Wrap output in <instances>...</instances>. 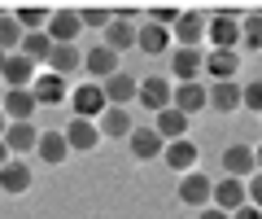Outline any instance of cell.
I'll return each instance as SVG.
<instances>
[{
  "label": "cell",
  "instance_id": "obj_13",
  "mask_svg": "<svg viewBox=\"0 0 262 219\" xmlns=\"http://www.w3.org/2000/svg\"><path fill=\"white\" fill-rule=\"evenodd\" d=\"M253 171H258V167H253V145L236 141V145L223 149V175H232V180H249Z\"/></svg>",
  "mask_w": 262,
  "mask_h": 219
},
{
  "label": "cell",
  "instance_id": "obj_38",
  "mask_svg": "<svg viewBox=\"0 0 262 219\" xmlns=\"http://www.w3.org/2000/svg\"><path fill=\"white\" fill-rule=\"evenodd\" d=\"M232 219H262V210H258V206H249V202H245V206H241V210H236V215H232Z\"/></svg>",
  "mask_w": 262,
  "mask_h": 219
},
{
  "label": "cell",
  "instance_id": "obj_1",
  "mask_svg": "<svg viewBox=\"0 0 262 219\" xmlns=\"http://www.w3.org/2000/svg\"><path fill=\"white\" fill-rule=\"evenodd\" d=\"M206 39L219 48V53H236V48H241V18H236L232 9L206 18Z\"/></svg>",
  "mask_w": 262,
  "mask_h": 219
},
{
  "label": "cell",
  "instance_id": "obj_34",
  "mask_svg": "<svg viewBox=\"0 0 262 219\" xmlns=\"http://www.w3.org/2000/svg\"><path fill=\"white\" fill-rule=\"evenodd\" d=\"M179 13H184V9H175V5H149V13H144V18H149L153 22V27H175V22H179Z\"/></svg>",
  "mask_w": 262,
  "mask_h": 219
},
{
  "label": "cell",
  "instance_id": "obj_23",
  "mask_svg": "<svg viewBox=\"0 0 262 219\" xmlns=\"http://www.w3.org/2000/svg\"><path fill=\"white\" fill-rule=\"evenodd\" d=\"M149 127L162 136V145H170V141H184V136H188V118L179 114L175 105H170V110H162V114H153V123H149Z\"/></svg>",
  "mask_w": 262,
  "mask_h": 219
},
{
  "label": "cell",
  "instance_id": "obj_27",
  "mask_svg": "<svg viewBox=\"0 0 262 219\" xmlns=\"http://www.w3.org/2000/svg\"><path fill=\"white\" fill-rule=\"evenodd\" d=\"M105 48H110V53H131V48H136V22L114 18L110 27H105Z\"/></svg>",
  "mask_w": 262,
  "mask_h": 219
},
{
  "label": "cell",
  "instance_id": "obj_36",
  "mask_svg": "<svg viewBox=\"0 0 262 219\" xmlns=\"http://www.w3.org/2000/svg\"><path fill=\"white\" fill-rule=\"evenodd\" d=\"M245 193H249V206L262 210V171H253L249 180H245Z\"/></svg>",
  "mask_w": 262,
  "mask_h": 219
},
{
  "label": "cell",
  "instance_id": "obj_22",
  "mask_svg": "<svg viewBox=\"0 0 262 219\" xmlns=\"http://www.w3.org/2000/svg\"><path fill=\"white\" fill-rule=\"evenodd\" d=\"M35 145H39V127L35 123H9V132H5V149H9V158L35 153Z\"/></svg>",
  "mask_w": 262,
  "mask_h": 219
},
{
  "label": "cell",
  "instance_id": "obj_44",
  "mask_svg": "<svg viewBox=\"0 0 262 219\" xmlns=\"http://www.w3.org/2000/svg\"><path fill=\"white\" fill-rule=\"evenodd\" d=\"M0 92H5V88H0Z\"/></svg>",
  "mask_w": 262,
  "mask_h": 219
},
{
  "label": "cell",
  "instance_id": "obj_4",
  "mask_svg": "<svg viewBox=\"0 0 262 219\" xmlns=\"http://www.w3.org/2000/svg\"><path fill=\"white\" fill-rule=\"evenodd\" d=\"M166 57H170V79H175V84H196L201 62H206L201 48H170Z\"/></svg>",
  "mask_w": 262,
  "mask_h": 219
},
{
  "label": "cell",
  "instance_id": "obj_33",
  "mask_svg": "<svg viewBox=\"0 0 262 219\" xmlns=\"http://www.w3.org/2000/svg\"><path fill=\"white\" fill-rule=\"evenodd\" d=\"M79 22H83V27H110L114 22V9L110 5H83V9H79Z\"/></svg>",
  "mask_w": 262,
  "mask_h": 219
},
{
  "label": "cell",
  "instance_id": "obj_14",
  "mask_svg": "<svg viewBox=\"0 0 262 219\" xmlns=\"http://www.w3.org/2000/svg\"><path fill=\"white\" fill-rule=\"evenodd\" d=\"M196 158H201V149H196V145L188 141V136H184V141H170L166 149H162V162H166V167H170L175 175L196 171Z\"/></svg>",
  "mask_w": 262,
  "mask_h": 219
},
{
  "label": "cell",
  "instance_id": "obj_8",
  "mask_svg": "<svg viewBox=\"0 0 262 219\" xmlns=\"http://www.w3.org/2000/svg\"><path fill=\"white\" fill-rule=\"evenodd\" d=\"M31 184H35V171H31L22 158H9L5 167H0V193L22 197V193H31Z\"/></svg>",
  "mask_w": 262,
  "mask_h": 219
},
{
  "label": "cell",
  "instance_id": "obj_12",
  "mask_svg": "<svg viewBox=\"0 0 262 219\" xmlns=\"http://www.w3.org/2000/svg\"><path fill=\"white\" fill-rule=\"evenodd\" d=\"M170 105H175L184 118L201 114V110H210V96H206V84L196 79V84H179L175 92H170Z\"/></svg>",
  "mask_w": 262,
  "mask_h": 219
},
{
  "label": "cell",
  "instance_id": "obj_6",
  "mask_svg": "<svg viewBox=\"0 0 262 219\" xmlns=\"http://www.w3.org/2000/svg\"><path fill=\"white\" fill-rule=\"evenodd\" d=\"M0 110H5L9 123H31L39 105H35V96H31V88H9V92H0Z\"/></svg>",
  "mask_w": 262,
  "mask_h": 219
},
{
  "label": "cell",
  "instance_id": "obj_17",
  "mask_svg": "<svg viewBox=\"0 0 262 219\" xmlns=\"http://www.w3.org/2000/svg\"><path fill=\"white\" fill-rule=\"evenodd\" d=\"M236 70H241V53H206V62H201V75H210V84H232Z\"/></svg>",
  "mask_w": 262,
  "mask_h": 219
},
{
  "label": "cell",
  "instance_id": "obj_32",
  "mask_svg": "<svg viewBox=\"0 0 262 219\" xmlns=\"http://www.w3.org/2000/svg\"><path fill=\"white\" fill-rule=\"evenodd\" d=\"M22 35H27V31L13 22V13H5V18H0V53H5V57H9V53H18Z\"/></svg>",
  "mask_w": 262,
  "mask_h": 219
},
{
  "label": "cell",
  "instance_id": "obj_39",
  "mask_svg": "<svg viewBox=\"0 0 262 219\" xmlns=\"http://www.w3.org/2000/svg\"><path fill=\"white\" fill-rule=\"evenodd\" d=\"M5 132H9V118H5V110H0V141H5Z\"/></svg>",
  "mask_w": 262,
  "mask_h": 219
},
{
  "label": "cell",
  "instance_id": "obj_25",
  "mask_svg": "<svg viewBox=\"0 0 262 219\" xmlns=\"http://www.w3.org/2000/svg\"><path fill=\"white\" fill-rule=\"evenodd\" d=\"M136 48L140 53H170V31L166 27H153V22H144V27H136Z\"/></svg>",
  "mask_w": 262,
  "mask_h": 219
},
{
  "label": "cell",
  "instance_id": "obj_26",
  "mask_svg": "<svg viewBox=\"0 0 262 219\" xmlns=\"http://www.w3.org/2000/svg\"><path fill=\"white\" fill-rule=\"evenodd\" d=\"M79 66H83V57H79V44H53V57H48V70H53V75L70 79Z\"/></svg>",
  "mask_w": 262,
  "mask_h": 219
},
{
  "label": "cell",
  "instance_id": "obj_5",
  "mask_svg": "<svg viewBox=\"0 0 262 219\" xmlns=\"http://www.w3.org/2000/svg\"><path fill=\"white\" fill-rule=\"evenodd\" d=\"M170 79H162V75H149V79H140V92H136V101L149 110V114H162V110H170Z\"/></svg>",
  "mask_w": 262,
  "mask_h": 219
},
{
  "label": "cell",
  "instance_id": "obj_15",
  "mask_svg": "<svg viewBox=\"0 0 262 219\" xmlns=\"http://www.w3.org/2000/svg\"><path fill=\"white\" fill-rule=\"evenodd\" d=\"M31 96H35V105H61L70 101V84H66L61 75H35V84H31Z\"/></svg>",
  "mask_w": 262,
  "mask_h": 219
},
{
  "label": "cell",
  "instance_id": "obj_21",
  "mask_svg": "<svg viewBox=\"0 0 262 219\" xmlns=\"http://www.w3.org/2000/svg\"><path fill=\"white\" fill-rule=\"evenodd\" d=\"M101 92H105L110 105H122V110H127V101H136V92H140V79L127 75V70H118V75H110L101 84Z\"/></svg>",
  "mask_w": 262,
  "mask_h": 219
},
{
  "label": "cell",
  "instance_id": "obj_42",
  "mask_svg": "<svg viewBox=\"0 0 262 219\" xmlns=\"http://www.w3.org/2000/svg\"><path fill=\"white\" fill-rule=\"evenodd\" d=\"M0 70H5V53H0Z\"/></svg>",
  "mask_w": 262,
  "mask_h": 219
},
{
  "label": "cell",
  "instance_id": "obj_3",
  "mask_svg": "<svg viewBox=\"0 0 262 219\" xmlns=\"http://www.w3.org/2000/svg\"><path fill=\"white\" fill-rule=\"evenodd\" d=\"M70 110H75V118H88V123H96V118L110 110V101H105L101 84H83L70 92Z\"/></svg>",
  "mask_w": 262,
  "mask_h": 219
},
{
  "label": "cell",
  "instance_id": "obj_43",
  "mask_svg": "<svg viewBox=\"0 0 262 219\" xmlns=\"http://www.w3.org/2000/svg\"><path fill=\"white\" fill-rule=\"evenodd\" d=\"M5 13H9V9H0V18H5Z\"/></svg>",
  "mask_w": 262,
  "mask_h": 219
},
{
  "label": "cell",
  "instance_id": "obj_28",
  "mask_svg": "<svg viewBox=\"0 0 262 219\" xmlns=\"http://www.w3.org/2000/svg\"><path fill=\"white\" fill-rule=\"evenodd\" d=\"M18 53L27 62H35V66H39V62H48V57H53V39H48V31H27L22 44H18Z\"/></svg>",
  "mask_w": 262,
  "mask_h": 219
},
{
  "label": "cell",
  "instance_id": "obj_2",
  "mask_svg": "<svg viewBox=\"0 0 262 219\" xmlns=\"http://www.w3.org/2000/svg\"><path fill=\"white\" fill-rule=\"evenodd\" d=\"M179 202L184 206H192V210H206L210 206V197H214V180L210 175H201V171H188V175H179Z\"/></svg>",
  "mask_w": 262,
  "mask_h": 219
},
{
  "label": "cell",
  "instance_id": "obj_19",
  "mask_svg": "<svg viewBox=\"0 0 262 219\" xmlns=\"http://www.w3.org/2000/svg\"><path fill=\"white\" fill-rule=\"evenodd\" d=\"M48 39L53 44H75L79 39V31H83V22H79V9H57L53 18H48Z\"/></svg>",
  "mask_w": 262,
  "mask_h": 219
},
{
  "label": "cell",
  "instance_id": "obj_40",
  "mask_svg": "<svg viewBox=\"0 0 262 219\" xmlns=\"http://www.w3.org/2000/svg\"><path fill=\"white\" fill-rule=\"evenodd\" d=\"M253 167H258V171H262V145H258V149H253Z\"/></svg>",
  "mask_w": 262,
  "mask_h": 219
},
{
  "label": "cell",
  "instance_id": "obj_10",
  "mask_svg": "<svg viewBox=\"0 0 262 219\" xmlns=\"http://www.w3.org/2000/svg\"><path fill=\"white\" fill-rule=\"evenodd\" d=\"M66 136V149L70 153H92L96 145H101V132H96V123H88V118H70V123L61 127Z\"/></svg>",
  "mask_w": 262,
  "mask_h": 219
},
{
  "label": "cell",
  "instance_id": "obj_35",
  "mask_svg": "<svg viewBox=\"0 0 262 219\" xmlns=\"http://www.w3.org/2000/svg\"><path fill=\"white\" fill-rule=\"evenodd\" d=\"M241 110H253V114H262V79H253V84L241 88Z\"/></svg>",
  "mask_w": 262,
  "mask_h": 219
},
{
  "label": "cell",
  "instance_id": "obj_20",
  "mask_svg": "<svg viewBox=\"0 0 262 219\" xmlns=\"http://www.w3.org/2000/svg\"><path fill=\"white\" fill-rule=\"evenodd\" d=\"M249 202V193H245V180H232V175H223V180L214 184V197H210V206L227 210V215H236V210Z\"/></svg>",
  "mask_w": 262,
  "mask_h": 219
},
{
  "label": "cell",
  "instance_id": "obj_9",
  "mask_svg": "<svg viewBox=\"0 0 262 219\" xmlns=\"http://www.w3.org/2000/svg\"><path fill=\"white\" fill-rule=\"evenodd\" d=\"M35 75H39L35 62H27L22 53H9V57H5V70H0V88H5V92H9V88H31Z\"/></svg>",
  "mask_w": 262,
  "mask_h": 219
},
{
  "label": "cell",
  "instance_id": "obj_11",
  "mask_svg": "<svg viewBox=\"0 0 262 219\" xmlns=\"http://www.w3.org/2000/svg\"><path fill=\"white\" fill-rule=\"evenodd\" d=\"M127 149H131V158H136V162H153V158H162L166 145H162V136L153 132L149 123H136V132L127 136Z\"/></svg>",
  "mask_w": 262,
  "mask_h": 219
},
{
  "label": "cell",
  "instance_id": "obj_29",
  "mask_svg": "<svg viewBox=\"0 0 262 219\" xmlns=\"http://www.w3.org/2000/svg\"><path fill=\"white\" fill-rule=\"evenodd\" d=\"M35 153L48 162V167H61V162L70 158V149H66V136H61V132H39V145H35Z\"/></svg>",
  "mask_w": 262,
  "mask_h": 219
},
{
  "label": "cell",
  "instance_id": "obj_31",
  "mask_svg": "<svg viewBox=\"0 0 262 219\" xmlns=\"http://www.w3.org/2000/svg\"><path fill=\"white\" fill-rule=\"evenodd\" d=\"M241 48H249V53H262V13H249V18H241Z\"/></svg>",
  "mask_w": 262,
  "mask_h": 219
},
{
  "label": "cell",
  "instance_id": "obj_24",
  "mask_svg": "<svg viewBox=\"0 0 262 219\" xmlns=\"http://www.w3.org/2000/svg\"><path fill=\"white\" fill-rule=\"evenodd\" d=\"M206 96H210V110L214 114H232V110H241V84H210L206 88Z\"/></svg>",
  "mask_w": 262,
  "mask_h": 219
},
{
  "label": "cell",
  "instance_id": "obj_18",
  "mask_svg": "<svg viewBox=\"0 0 262 219\" xmlns=\"http://www.w3.org/2000/svg\"><path fill=\"white\" fill-rule=\"evenodd\" d=\"M96 132H101V141H127V136L136 132V123H131V114L122 105H110V110L96 118Z\"/></svg>",
  "mask_w": 262,
  "mask_h": 219
},
{
  "label": "cell",
  "instance_id": "obj_37",
  "mask_svg": "<svg viewBox=\"0 0 262 219\" xmlns=\"http://www.w3.org/2000/svg\"><path fill=\"white\" fill-rule=\"evenodd\" d=\"M196 219H232L227 210H219V206H206V210H196Z\"/></svg>",
  "mask_w": 262,
  "mask_h": 219
},
{
  "label": "cell",
  "instance_id": "obj_7",
  "mask_svg": "<svg viewBox=\"0 0 262 219\" xmlns=\"http://www.w3.org/2000/svg\"><path fill=\"white\" fill-rule=\"evenodd\" d=\"M206 39V13H179V22L170 27V44L175 48H201Z\"/></svg>",
  "mask_w": 262,
  "mask_h": 219
},
{
  "label": "cell",
  "instance_id": "obj_16",
  "mask_svg": "<svg viewBox=\"0 0 262 219\" xmlns=\"http://www.w3.org/2000/svg\"><path fill=\"white\" fill-rule=\"evenodd\" d=\"M83 70H88V79H92V84H105L110 75H118V53H110L105 44L88 48V53H83Z\"/></svg>",
  "mask_w": 262,
  "mask_h": 219
},
{
  "label": "cell",
  "instance_id": "obj_41",
  "mask_svg": "<svg viewBox=\"0 0 262 219\" xmlns=\"http://www.w3.org/2000/svg\"><path fill=\"white\" fill-rule=\"evenodd\" d=\"M5 162H9V149H5V141H0V167H5Z\"/></svg>",
  "mask_w": 262,
  "mask_h": 219
},
{
  "label": "cell",
  "instance_id": "obj_30",
  "mask_svg": "<svg viewBox=\"0 0 262 219\" xmlns=\"http://www.w3.org/2000/svg\"><path fill=\"white\" fill-rule=\"evenodd\" d=\"M48 18H53V13H48L44 5H18V9H13V22H18L22 31H44Z\"/></svg>",
  "mask_w": 262,
  "mask_h": 219
}]
</instances>
